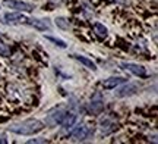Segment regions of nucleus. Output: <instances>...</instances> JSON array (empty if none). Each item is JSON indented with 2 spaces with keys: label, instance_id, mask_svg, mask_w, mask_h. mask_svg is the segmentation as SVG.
Segmentation results:
<instances>
[{
  "label": "nucleus",
  "instance_id": "nucleus-1",
  "mask_svg": "<svg viewBox=\"0 0 158 144\" xmlns=\"http://www.w3.org/2000/svg\"><path fill=\"white\" fill-rule=\"evenodd\" d=\"M45 125L43 121L35 119V118H29L25 121L12 124L9 127V131L13 134H18V135H34V134H38L40 131H43Z\"/></svg>",
  "mask_w": 158,
  "mask_h": 144
},
{
  "label": "nucleus",
  "instance_id": "nucleus-2",
  "mask_svg": "<svg viewBox=\"0 0 158 144\" xmlns=\"http://www.w3.org/2000/svg\"><path fill=\"white\" fill-rule=\"evenodd\" d=\"M3 21L9 25H28L29 16H27L23 12H6L3 15Z\"/></svg>",
  "mask_w": 158,
  "mask_h": 144
},
{
  "label": "nucleus",
  "instance_id": "nucleus-3",
  "mask_svg": "<svg viewBox=\"0 0 158 144\" xmlns=\"http://www.w3.org/2000/svg\"><path fill=\"white\" fill-rule=\"evenodd\" d=\"M3 6L13 9L16 12H32L34 11V5H31L28 2H22V0H3L2 2Z\"/></svg>",
  "mask_w": 158,
  "mask_h": 144
},
{
  "label": "nucleus",
  "instance_id": "nucleus-4",
  "mask_svg": "<svg viewBox=\"0 0 158 144\" xmlns=\"http://www.w3.org/2000/svg\"><path fill=\"white\" fill-rule=\"evenodd\" d=\"M120 66H122V69L127 71V72L136 75V76H139V78H147L148 76L147 68L142 66V65H139V63H133V62H122Z\"/></svg>",
  "mask_w": 158,
  "mask_h": 144
},
{
  "label": "nucleus",
  "instance_id": "nucleus-5",
  "mask_svg": "<svg viewBox=\"0 0 158 144\" xmlns=\"http://www.w3.org/2000/svg\"><path fill=\"white\" fill-rule=\"evenodd\" d=\"M28 25L34 27L38 31H50L51 29V22L50 19H40V18H29Z\"/></svg>",
  "mask_w": 158,
  "mask_h": 144
},
{
  "label": "nucleus",
  "instance_id": "nucleus-6",
  "mask_svg": "<svg viewBox=\"0 0 158 144\" xmlns=\"http://www.w3.org/2000/svg\"><path fill=\"white\" fill-rule=\"evenodd\" d=\"M126 81L127 80L123 78V76H110V78H107V80L102 81L101 87L104 88V90H113V88H116V87L124 84Z\"/></svg>",
  "mask_w": 158,
  "mask_h": 144
},
{
  "label": "nucleus",
  "instance_id": "nucleus-7",
  "mask_svg": "<svg viewBox=\"0 0 158 144\" xmlns=\"http://www.w3.org/2000/svg\"><path fill=\"white\" fill-rule=\"evenodd\" d=\"M70 58L75 59V60H78L81 65H84L85 68H88L89 71H97L98 68H97V63L92 60V59L86 58V56H82V55H78V53H72L70 55Z\"/></svg>",
  "mask_w": 158,
  "mask_h": 144
},
{
  "label": "nucleus",
  "instance_id": "nucleus-8",
  "mask_svg": "<svg viewBox=\"0 0 158 144\" xmlns=\"http://www.w3.org/2000/svg\"><path fill=\"white\" fill-rule=\"evenodd\" d=\"M88 134H89V128L86 127V125H79V127H76L73 131L70 133V137L73 140H76V141H81V140L86 138Z\"/></svg>",
  "mask_w": 158,
  "mask_h": 144
},
{
  "label": "nucleus",
  "instance_id": "nucleus-9",
  "mask_svg": "<svg viewBox=\"0 0 158 144\" xmlns=\"http://www.w3.org/2000/svg\"><path fill=\"white\" fill-rule=\"evenodd\" d=\"M116 128H117L116 122L111 121V119H108V118H106V119H102V121L100 122V129H101V134H104V135L111 134L113 131H116Z\"/></svg>",
  "mask_w": 158,
  "mask_h": 144
},
{
  "label": "nucleus",
  "instance_id": "nucleus-10",
  "mask_svg": "<svg viewBox=\"0 0 158 144\" xmlns=\"http://www.w3.org/2000/svg\"><path fill=\"white\" fill-rule=\"evenodd\" d=\"M64 115H66V112L63 109H57V110H54L53 113H50V115L47 116V122L51 124V125H57V124L60 125L63 121V118H64Z\"/></svg>",
  "mask_w": 158,
  "mask_h": 144
},
{
  "label": "nucleus",
  "instance_id": "nucleus-11",
  "mask_svg": "<svg viewBox=\"0 0 158 144\" xmlns=\"http://www.w3.org/2000/svg\"><path fill=\"white\" fill-rule=\"evenodd\" d=\"M76 121H78V116L75 115V113H70V112H66V115H64V118H63L62 121V125L63 128H66V129H69V128H72L76 124Z\"/></svg>",
  "mask_w": 158,
  "mask_h": 144
},
{
  "label": "nucleus",
  "instance_id": "nucleus-12",
  "mask_svg": "<svg viewBox=\"0 0 158 144\" xmlns=\"http://www.w3.org/2000/svg\"><path fill=\"white\" fill-rule=\"evenodd\" d=\"M136 90H138V87L133 85V84H130V85H126L123 88H120L117 93H116V97H126V96H132V94H135Z\"/></svg>",
  "mask_w": 158,
  "mask_h": 144
},
{
  "label": "nucleus",
  "instance_id": "nucleus-13",
  "mask_svg": "<svg viewBox=\"0 0 158 144\" xmlns=\"http://www.w3.org/2000/svg\"><path fill=\"white\" fill-rule=\"evenodd\" d=\"M94 31H95V34L98 35V37H101V38H106V37H107V34H108L107 27H104V25H102V24H100V22L94 24Z\"/></svg>",
  "mask_w": 158,
  "mask_h": 144
},
{
  "label": "nucleus",
  "instance_id": "nucleus-14",
  "mask_svg": "<svg viewBox=\"0 0 158 144\" xmlns=\"http://www.w3.org/2000/svg\"><path fill=\"white\" fill-rule=\"evenodd\" d=\"M45 40L51 41V43H54V46L60 47V49H66L68 47V44H66V41L62 40V38H56V37H51V35H44Z\"/></svg>",
  "mask_w": 158,
  "mask_h": 144
},
{
  "label": "nucleus",
  "instance_id": "nucleus-15",
  "mask_svg": "<svg viewBox=\"0 0 158 144\" xmlns=\"http://www.w3.org/2000/svg\"><path fill=\"white\" fill-rule=\"evenodd\" d=\"M56 25H59L60 28H64V29H68L70 25H69V22L66 24V19L64 18H56Z\"/></svg>",
  "mask_w": 158,
  "mask_h": 144
},
{
  "label": "nucleus",
  "instance_id": "nucleus-16",
  "mask_svg": "<svg viewBox=\"0 0 158 144\" xmlns=\"http://www.w3.org/2000/svg\"><path fill=\"white\" fill-rule=\"evenodd\" d=\"M28 143L29 144H31V143H47V140H29V141H28Z\"/></svg>",
  "mask_w": 158,
  "mask_h": 144
}]
</instances>
